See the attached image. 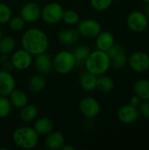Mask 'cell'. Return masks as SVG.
<instances>
[{
    "label": "cell",
    "mask_w": 149,
    "mask_h": 150,
    "mask_svg": "<svg viewBox=\"0 0 149 150\" xmlns=\"http://www.w3.org/2000/svg\"><path fill=\"white\" fill-rule=\"evenodd\" d=\"M41 7L36 2L25 3L19 11V16L25 23H34L40 18Z\"/></svg>",
    "instance_id": "cell-12"
},
{
    "label": "cell",
    "mask_w": 149,
    "mask_h": 150,
    "mask_svg": "<svg viewBox=\"0 0 149 150\" xmlns=\"http://www.w3.org/2000/svg\"><path fill=\"white\" fill-rule=\"evenodd\" d=\"M80 39L78 31L75 28H67L61 30L58 34L59 42L66 47L76 45Z\"/></svg>",
    "instance_id": "cell-18"
},
{
    "label": "cell",
    "mask_w": 149,
    "mask_h": 150,
    "mask_svg": "<svg viewBox=\"0 0 149 150\" xmlns=\"http://www.w3.org/2000/svg\"><path fill=\"white\" fill-rule=\"evenodd\" d=\"M138 108H139V112L141 115H142L143 117L147 119H149V100L141 101Z\"/></svg>",
    "instance_id": "cell-33"
},
{
    "label": "cell",
    "mask_w": 149,
    "mask_h": 150,
    "mask_svg": "<svg viewBox=\"0 0 149 150\" xmlns=\"http://www.w3.org/2000/svg\"><path fill=\"white\" fill-rule=\"evenodd\" d=\"M111 66V59L107 52L98 49L90 52L88 58L84 62L86 70L96 76L105 74Z\"/></svg>",
    "instance_id": "cell-2"
},
{
    "label": "cell",
    "mask_w": 149,
    "mask_h": 150,
    "mask_svg": "<svg viewBox=\"0 0 149 150\" xmlns=\"http://www.w3.org/2000/svg\"><path fill=\"white\" fill-rule=\"evenodd\" d=\"M62 21L69 26L76 25L80 21V15L74 10H66L63 12Z\"/></svg>",
    "instance_id": "cell-28"
},
{
    "label": "cell",
    "mask_w": 149,
    "mask_h": 150,
    "mask_svg": "<svg viewBox=\"0 0 149 150\" xmlns=\"http://www.w3.org/2000/svg\"><path fill=\"white\" fill-rule=\"evenodd\" d=\"M140 116L141 114L139 108L130 104L122 105L117 113L118 120L125 125H131L135 123L139 120Z\"/></svg>",
    "instance_id": "cell-13"
},
{
    "label": "cell",
    "mask_w": 149,
    "mask_h": 150,
    "mask_svg": "<svg viewBox=\"0 0 149 150\" xmlns=\"http://www.w3.org/2000/svg\"><path fill=\"white\" fill-rule=\"evenodd\" d=\"M145 4H149V0H142Z\"/></svg>",
    "instance_id": "cell-40"
},
{
    "label": "cell",
    "mask_w": 149,
    "mask_h": 150,
    "mask_svg": "<svg viewBox=\"0 0 149 150\" xmlns=\"http://www.w3.org/2000/svg\"><path fill=\"white\" fill-rule=\"evenodd\" d=\"M141 99L137 96V95H133L132 98H131V99H130V105H133V106H136V107H139V105H141Z\"/></svg>",
    "instance_id": "cell-34"
},
{
    "label": "cell",
    "mask_w": 149,
    "mask_h": 150,
    "mask_svg": "<svg viewBox=\"0 0 149 150\" xmlns=\"http://www.w3.org/2000/svg\"><path fill=\"white\" fill-rule=\"evenodd\" d=\"M132 70L137 73H144L149 69V55L143 51L133 52L127 61Z\"/></svg>",
    "instance_id": "cell-10"
},
{
    "label": "cell",
    "mask_w": 149,
    "mask_h": 150,
    "mask_svg": "<svg viewBox=\"0 0 149 150\" xmlns=\"http://www.w3.org/2000/svg\"><path fill=\"white\" fill-rule=\"evenodd\" d=\"M10 62L13 69L19 71H24L28 69L32 65L33 55L24 48H19L14 50V52L11 54Z\"/></svg>",
    "instance_id": "cell-6"
},
{
    "label": "cell",
    "mask_w": 149,
    "mask_h": 150,
    "mask_svg": "<svg viewBox=\"0 0 149 150\" xmlns=\"http://www.w3.org/2000/svg\"><path fill=\"white\" fill-rule=\"evenodd\" d=\"M76 30L78 31L80 36L87 39H95L102 31V26L97 20L86 18L78 22Z\"/></svg>",
    "instance_id": "cell-8"
},
{
    "label": "cell",
    "mask_w": 149,
    "mask_h": 150,
    "mask_svg": "<svg viewBox=\"0 0 149 150\" xmlns=\"http://www.w3.org/2000/svg\"><path fill=\"white\" fill-rule=\"evenodd\" d=\"M61 150H76V148L71 146V145H66L64 144L63 147L61 148Z\"/></svg>",
    "instance_id": "cell-36"
},
{
    "label": "cell",
    "mask_w": 149,
    "mask_h": 150,
    "mask_svg": "<svg viewBox=\"0 0 149 150\" xmlns=\"http://www.w3.org/2000/svg\"><path fill=\"white\" fill-rule=\"evenodd\" d=\"M76 66V61L71 51L61 50L53 57V70L59 75L69 74Z\"/></svg>",
    "instance_id": "cell-4"
},
{
    "label": "cell",
    "mask_w": 149,
    "mask_h": 150,
    "mask_svg": "<svg viewBox=\"0 0 149 150\" xmlns=\"http://www.w3.org/2000/svg\"><path fill=\"white\" fill-rule=\"evenodd\" d=\"M92 8L97 11H105L112 4L113 0H90Z\"/></svg>",
    "instance_id": "cell-32"
},
{
    "label": "cell",
    "mask_w": 149,
    "mask_h": 150,
    "mask_svg": "<svg viewBox=\"0 0 149 150\" xmlns=\"http://www.w3.org/2000/svg\"><path fill=\"white\" fill-rule=\"evenodd\" d=\"M16 40L12 36H4L0 40V54L10 55L16 49Z\"/></svg>",
    "instance_id": "cell-26"
},
{
    "label": "cell",
    "mask_w": 149,
    "mask_h": 150,
    "mask_svg": "<svg viewBox=\"0 0 149 150\" xmlns=\"http://www.w3.org/2000/svg\"><path fill=\"white\" fill-rule=\"evenodd\" d=\"M12 17V11L11 7L0 1V25L7 24Z\"/></svg>",
    "instance_id": "cell-30"
},
{
    "label": "cell",
    "mask_w": 149,
    "mask_h": 150,
    "mask_svg": "<svg viewBox=\"0 0 149 150\" xmlns=\"http://www.w3.org/2000/svg\"><path fill=\"white\" fill-rule=\"evenodd\" d=\"M97 76L87 70L82 73L79 78V83H80L82 89L86 91H95L97 88Z\"/></svg>",
    "instance_id": "cell-21"
},
{
    "label": "cell",
    "mask_w": 149,
    "mask_h": 150,
    "mask_svg": "<svg viewBox=\"0 0 149 150\" xmlns=\"http://www.w3.org/2000/svg\"><path fill=\"white\" fill-rule=\"evenodd\" d=\"M8 98L12 105V107H15L17 109H21L25 105L28 104V96L27 94L19 89H14L10 95L8 96Z\"/></svg>",
    "instance_id": "cell-19"
},
{
    "label": "cell",
    "mask_w": 149,
    "mask_h": 150,
    "mask_svg": "<svg viewBox=\"0 0 149 150\" xmlns=\"http://www.w3.org/2000/svg\"><path fill=\"white\" fill-rule=\"evenodd\" d=\"M32 64L36 71L41 75L47 76L53 71V57L47 52L35 55Z\"/></svg>",
    "instance_id": "cell-14"
},
{
    "label": "cell",
    "mask_w": 149,
    "mask_h": 150,
    "mask_svg": "<svg viewBox=\"0 0 149 150\" xmlns=\"http://www.w3.org/2000/svg\"><path fill=\"white\" fill-rule=\"evenodd\" d=\"M2 63H3V59H2V55L0 54V69L2 67Z\"/></svg>",
    "instance_id": "cell-38"
},
{
    "label": "cell",
    "mask_w": 149,
    "mask_h": 150,
    "mask_svg": "<svg viewBox=\"0 0 149 150\" xmlns=\"http://www.w3.org/2000/svg\"><path fill=\"white\" fill-rule=\"evenodd\" d=\"M16 88V80L9 70L0 69V96L8 97Z\"/></svg>",
    "instance_id": "cell-15"
},
{
    "label": "cell",
    "mask_w": 149,
    "mask_h": 150,
    "mask_svg": "<svg viewBox=\"0 0 149 150\" xmlns=\"http://www.w3.org/2000/svg\"><path fill=\"white\" fill-rule=\"evenodd\" d=\"M33 122L32 127L39 135H47L54 130V123L49 118H37Z\"/></svg>",
    "instance_id": "cell-20"
},
{
    "label": "cell",
    "mask_w": 149,
    "mask_h": 150,
    "mask_svg": "<svg viewBox=\"0 0 149 150\" xmlns=\"http://www.w3.org/2000/svg\"><path fill=\"white\" fill-rule=\"evenodd\" d=\"M12 105L8 98L5 96H0V119L7 118L11 112Z\"/></svg>",
    "instance_id": "cell-29"
},
{
    "label": "cell",
    "mask_w": 149,
    "mask_h": 150,
    "mask_svg": "<svg viewBox=\"0 0 149 150\" xmlns=\"http://www.w3.org/2000/svg\"><path fill=\"white\" fill-rule=\"evenodd\" d=\"M0 1H3V0H0Z\"/></svg>",
    "instance_id": "cell-41"
},
{
    "label": "cell",
    "mask_w": 149,
    "mask_h": 150,
    "mask_svg": "<svg viewBox=\"0 0 149 150\" xmlns=\"http://www.w3.org/2000/svg\"><path fill=\"white\" fill-rule=\"evenodd\" d=\"M64 9L61 4L52 2L41 8L40 18L48 25H54L62 20Z\"/></svg>",
    "instance_id": "cell-5"
},
{
    "label": "cell",
    "mask_w": 149,
    "mask_h": 150,
    "mask_svg": "<svg viewBox=\"0 0 149 150\" xmlns=\"http://www.w3.org/2000/svg\"><path fill=\"white\" fill-rule=\"evenodd\" d=\"M113 1H114V0H113ZM117 1H118V0H117Z\"/></svg>",
    "instance_id": "cell-42"
},
{
    "label": "cell",
    "mask_w": 149,
    "mask_h": 150,
    "mask_svg": "<svg viewBox=\"0 0 149 150\" xmlns=\"http://www.w3.org/2000/svg\"><path fill=\"white\" fill-rule=\"evenodd\" d=\"M143 12L145 13V15L148 17V18L149 19V4H146V5H145V7H144Z\"/></svg>",
    "instance_id": "cell-37"
},
{
    "label": "cell",
    "mask_w": 149,
    "mask_h": 150,
    "mask_svg": "<svg viewBox=\"0 0 149 150\" xmlns=\"http://www.w3.org/2000/svg\"><path fill=\"white\" fill-rule=\"evenodd\" d=\"M108 55L111 59V65L117 69H120L127 64L128 57L125 53L124 47L120 44L114 43L113 46L107 51Z\"/></svg>",
    "instance_id": "cell-11"
},
{
    "label": "cell",
    "mask_w": 149,
    "mask_h": 150,
    "mask_svg": "<svg viewBox=\"0 0 149 150\" xmlns=\"http://www.w3.org/2000/svg\"><path fill=\"white\" fill-rule=\"evenodd\" d=\"M115 87V83L112 77L104 75L97 76V90L102 93H111Z\"/></svg>",
    "instance_id": "cell-23"
},
{
    "label": "cell",
    "mask_w": 149,
    "mask_h": 150,
    "mask_svg": "<svg viewBox=\"0 0 149 150\" xmlns=\"http://www.w3.org/2000/svg\"><path fill=\"white\" fill-rule=\"evenodd\" d=\"M64 144H65V137L61 132L53 130L52 132H50L46 135L45 146L47 149H61Z\"/></svg>",
    "instance_id": "cell-17"
},
{
    "label": "cell",
    "mask_w": 149,
    "mask_h": 150,
    "mask_svg": "<svg viewBox=\"0 0 149 150\" xmlns=\"http://www.w3.org/2000/svg\"><path fill=\"white\" fill-rule=\"evenodd\" d=\"M133 92L142 101L149 100V79L141 78L133 85Z\"/></svg>",
    "instance_id": "cell-22"
},
{
    "label": "cell",
    "mask_w": 149,
    "mask_h": 150,
    "mask_svg": "<svg viewBox=\"0 0 149 150\" xmlns=\"http://www.w3.org/2000/svg\"><path fill=\"white\" fill-rule=\"evenodd\" d=\"M22 48L26 50L32 55L45 53L49 47V40L47 33L40 28H29L22 35Z\"/></svg>",
    "instance_id": "cell-1"
},
{
    "label": "cell",
    "mask_w": 149,
    "mask_h": 150,
    "mask_svg": "<svg viewBox=\"0 0 149 150\" xmlns=\"http://www.w3.org/2000/svg\"><path fill=\"white\" fill-rule=\"evenodd\" d=\"M84 127L86 129H91L93 127V121L92 119H87V121L84 123Z\"/></svg>",
    "instance_id": "cell-35"
},
{
    "label": "cell",
    "mask_w": 149,
    "mask_h": 150,
    "mask_svg": "<svg viewBox=\"0 0 149 150\" xmlns=\"http://www.w3.org/2000/svg\"><path fill=\"white\" fill-rule=\"evenodd\" d=\"M39 115V109L35 105L27 104L20 109V118L25 122L34 121Z\"/></svg>",
    "instance_id": "cell-24"
},
{
    "label": "cell",
    "mask_w": 149,
    "mask_h": 150,
    "mask_svg": "<svg viewBox=\"0 0 149 150\" xmlns=\"http://www.w3.org/2000/svg\"><path fill=\"white\" fill-rule=\"evenodd\" d=\"M47 84V81H46V77L44 75H41L40 73L33 75L28 83V87L29 90L33 92V93H38L42 91Z\"/></svg>",
    "instance_id": "cell-25"
},
{
    "label": "cell",
    "mask_w": 149,
    "mask_h": 150,
    "mask_svg": "<svg viewBox=\"0 0 149 150\" xmlns=\"http://www.w3.org/2000/svg\"><path fill=\"white\" fill-rule=\"evenodd\" d=\"M115 43L113 34L109 31H101L95 38L96 47L98 50L107 52Z\"/></svg>",
    "instance_id": "cell-16"
},
{
    "label": "cell",
    "mask_w": 149,
    "mask_h": 150,
    "mask_svg": "<svg viewBox=\"0 0 149 150\" xmlns=\"http://www.w3.org/2000/svg\"><path fill=\"white\" fill-rule=\"evenodd\" d=\"M14 144L22 149H33L40 142V135L32 127H19L12 134Z\"/></svg>",
    "instance_id": "cell-3"
},
{
    "label": "cell",
    "mask_w": 149,
    "mask_h": 150,
    "mask_svg": "<svg viewBox=\"0 0 149 150\" xmlns=\"http://www.w3.org/2000/svg\"><path fill=\"white\" fill-rule=\"evenodd\" d=\"M8 24L10 29L15 33L23 31L25 26V22L20 16H15V17L12 16L10 21L8 22Z\"/></svg>",
    "instance_id": "cell-31"
},
{
    "label": "cell",
    "mask_w": 149,
    "mask_h": 150,
    "mask_svg": "<svg viewBox=\"0 0 149 150\" xmlns=\"http://www.w3.org/2000/svg\"><path fill=\"white\" fill-rule=\"evenodd\" d=\"M90 49L88 46L86 45H79L74 48L72 51L74 57L76 61V65L77 64H84L85 60L88 58L89 54H90Z\"/></svg>",
    "instance_id": "cell-27"
},
{
    "label": "cell",
    "mask_w": 149,
    "mask_h": 150,
    "mask_svg": "<svg viewBox=\"0 0 149 150\" xmlns=\"http://www.w3.org/2000/svg\"><path fill=\"white\" fill-rule=\"evenodd\" d=\"M3 37H4V34H3V33H2V31L0 30V40H1V39H2Z\"/></svg>",
    "instance_id": "cell-39"
},
{
    "label": "cell",
    "mask_w": 149,
    "mask_h": 150,
    "mask_svg": "<svg viewBox=\"0 0 149 150\" xmlns=\"http://www.w3.org/2000/svg\"><path fill=\"white\" fill-rule=\"evenodd\" d=\"M81 113L86 119H95L97 117L101 111L99 102L93 97L88 96L83 98L78 105Z\"/></svg>",
    "instance_id": "cell-9"
},
{
    "label": "cell",
    "mask_w": 149,
    "mask_h": 150,
    "mask_svg": "<svg viewBox=\"0 0 149 150\" xmlns=\"http://www.w3.org/2000/svg\"><path fill=\"white\" fill-rule=\"evenodd\" d=\"M149 19L141 11H133L126 18V25L133 33H143L148 26Z\"/></svg>",
    "instance_id": "cell-7"
}]
</instances>
